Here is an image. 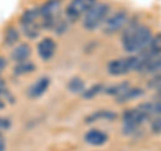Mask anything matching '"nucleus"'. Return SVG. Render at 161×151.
I'll list each match as a JSON object with an SVG mask.
<instances>
[{
  "mask_svg": "<svg viewBox=\"0 0 161 151\" xmlns=\"http://www.w3.org/2000/svg\"><path fill=\"white\" fill-rule=\"evenodd\" d=\"M152 36L153 35L149 27L144 24H130L124 29L121 42L125 51L129 54H136L147 47Z\"/></svg>",
  "mask_w": 161,
  "mask_h": 151,
  "instance_id": "obj_1",
  "label": "nucleus"
},
{
  "mask_svg": "<svg viewBox=\"0 0 161 151\" xmlns=\"http://www.w3.org/2000/svg\"><path fill=\"white\" fill-rule=\"evenodd\" d=\"M110 12V6L108 3H95L89 9V12L83 16V28L87 31H94L103 26L105 20L108 19Z\"/></svg>",
  "mask_w": 161,
  "mask_h": 151,
  "instance_id": "obj_2",
  "label": "nucleus"
},
{
  "mask_svg": "<svg viewBox=\"0 0 161 151\" xmlns=\"http://www.w3.org/2000/svg\"><path fill=\"white\" fill-rule=\"evenodd\" d=\"M60 0H47L42 7L39 8L40 19H42V27L54 29L55 24L59 20V11H60Z\"/></svg>",
  "mask_w": 161,
  "mask_h": 151,
  "instance_id": "obj_3",
  "label": "nucleus"
},
{
  "mask_svg": "<svg viewBox=\"0 0 161 151\" xmlns=\"http://www.w3.org/2000/svg\"><path fill=\"white\" fill-rule=\"evenodd\" d=\"M140 62L137 56H128V58H118L108 63V72L113 76H121L133 70L138 71Z\"/></svg>",
  "mask_w": 161,
  "mask_h": 151,
  "instance_id": "obj_4",
  "label": "nucleus"
},
{
  "mask_svg": "<svg viewBox=\"0 0 161 151\" xmlns=\"http://www.w3.org/2000/svg\"><path fill=\"white\" fill-rule=\"evenodd\" d=\"M97 3V0H71L66 7V18L69 22L75 23L78 20L85 16L89 9L92 8L94 4Z\"/></svg>",
  "mask_w": 161,
  "mask_h": 151,
  "instance_id": "obj_5",
  "label": "nucleus"
},
{
  "mask_svg": "<svg viewBox=\"0 0 161 151\" xmlns=\"http://www.w3.org/2000/svg\"><path fill=\"white\" fill-rule=\"evenodd\" d=\"M128 12L124 11V9H119V11L114 12L113 15L108 16V19L105 20L102 29H103V34L105 35H114L117 34L119 29H122L125 26L128 24Z\"/></svg>",
  "mask_w": 161,
  "mask_h": 151,
  "instance_id": "obj_6",
  "label": "nucleus"
},
{
  "mask_svg": "<svg viewBox=\"0 0 161 151\" xmlns=\"http://www.w3.org/2000/svg\"><path fill=\"white\" fill-rule=\"evenodd\" d=\"M158 55H161V34H157L156 36H152V39L149 40V43L147 44V47L140 51V55H137V59L140 62V67L142 66L145 62L157 58ZM138 67V70H140Z\"/></svg>",
  "mask_w": 161,
  "mask_h": 151,
  "instance_id": "obj_7",
  "label": "nucleus"
},
{
  "mask_svg": "<svg viewBox=\"0 0 161 151\" xmlns=\"http://www.w3.org/2000/svg\"><path fill=\"white\" fill-rule=\"evenodd\" d=\"M55 51H57V43L51 38H44L38 43V55L42 60H50Z\"/></svg>",
  "mask_w": 161,
  "mask_h": 151,
  "instance_id": "obj_8",
  "label": "nucleus"
},
{
  "mask_svg": "<svg viewBox=\"0 0 161 151\" xmlns=\"http://www.w3.org/2000/svg\"><path fill=\"white\" fill-rule=\"evenodd\" d=\"M48 86H50V79L48 78H46V76L39 78L36 82H34L31 87L28 88V98H31V99L40 98L48 90Z\"/></svg>",
  "mask_w": 161,
  "mask_h": 151,
  "instance_id": "obj_9",
  "label": "nucleus"
},
{
  "mask_svg": "<svg viewBox=\"0 0 161 151\" xmlns=\"http://www.w3.org/2000/svg\"><path fill=\"white\" fill-rule=\"evenodd\" d=\"M85 142L92 146H102L108 142V135L101 130H89L85 134Z\"/></svg>",
  "mask_w": 161,
  "mask_h": 151,
  "instance_id": "obj_10",
  "label": "nucleus"
},
{
  "mask_svg": "<svg viewBox=\"0 0 161 151\" xmlns=\"http://www.w3.org/2000/svg\"><path fill=\"white\" fill-rule=\"evenodd\" d=\"M144 95V90L141 87H130L125 91L122 95H119L118 98H115V102L117 103H128V102H132V100L137 99L140 96Z\"/></svg>",
  "mask_w": 161,
  "mask_h": 151,
  "instance_id": "obj_11",
  "label": "nucleus"
},
{
  "mask_svg": "<svg viewBox=\"0 0 161 151\" xmlns=\"http://www.w3.org/2000/svg\"><path fill=\"white\" fill-rule=\"evenodd\" d=\"M31 56V48H30L28 44H19L14 48V51L11 54V58L14 62H24V60H28V58Z\"/></svg>",
  "mask_w": 161,
  "mask_h": 151,
  "instance_id": "obj_12",
  "label": "nucleus"
},
{
  "mask_svg": "<svg viewBox=\"0 0 161 151\" xmlns=\"http://www.w3.org/2000/svg\"><path fill=\"white\" fill-rule=\"evenodd\" d=\"M138 71L141 72H147V74H158L161 72V55H158L157 58H153L145 62L142 66L140 67Z\"/></svg>",
  "mask_w": 161,
  "mask_h": 151,
  "instance_id": "obj_13",
  "label": "nucleus"
},
{
  "mask_svg": "<svg viewBox=\"0 0 161 151\" xmlns=\"http://www.w3.org/2000/svg\"><path fill=\"white\" fill-rule=\"evenodd\" d=\"M115 118H117V114L115 112L109 111V110H102V111L93 112L85 120H86L87 123H90V122H97V120H114Z\"/></svg>",
  "mask_w": 161,
  "mask_h": 151,
  "instance_id": "obj_14",
  "label": "nucleus"
},
{
  "mask_svg": "<svg viewBox=\"0 0 161 151\" xmlns=\"http://www.w3.org/2000/svg\"><path fill=\"white\" fill-rule=\"evenodd\" d=\"M32 71H35V64L32 62H30V60L19 62L14 67V74L18 75V76H23V75H27Z\"/></svg>",
  "mask_w": 161,
  "mask_h": 151,
  "instance_id": "obj_15",
  "label": "nucleus"
},
{
  "mask_svg": "<svg viewBox=\"0 0 161 151\" xmlns=\"http://www.w3.org/2000/svg\"><path fill=\"white\" fill-rule=\"evenodd\" d=\"M129 87H130V83H129V82H122V83H117V84L109 86V87H108V88H105L103 91L106 92L108 95H110V96L118 98L119 95H122Z\"/></svg>",
  "mask_w": 161,
  "mask_h": 151,
  "instance_id": "obj_16",
  "label": "nucleus"
},
{
  "mask_svg": "<svg viewBox=\"0 0 161 151\" xmlns=\"http://www.w3.org/2000/svg\"><path fill=\"white\" fill-rule=\"evenodd\" d=\"M23 27V32L28 39H35L39 36L40 34V28H42V23L40 22H35V23H30V24H24Z\"/></svg>",
  "mask_w": 161,
  "mask_h": 151,
  "instance_id": "obj_17",
  "label": "nucleus"
},
{
  "mask_svg": "<svg viewBox=\"0 0 161 151\" xmlns=\"http://www.w3.org/2000/svg\"><path fill=\"white\" fill-rule=\"evenodd\" d=\"M20 39V35H19V31L15 27L9 26L6 32H4V44L6 46H15Z\"/></svg>",
  "mask_w": 161,
  "mask_h": 151,
  "instance_id": "obj_18",
  "label": "nucleus"
},
{
  "mask_svg": "<svg viewBox=\"0 0 161 151\" xmlns=\"http://www.w3.org/2000/svg\"><path fill=\"white\" fill-rule=\"evenodd\" d=\"M39 18H40L39 9H26L22 13V16H20V24L24 26V24L35 23V22H38Z\"/></svg>",
  "mask_w": 161,
  "mask_h": 151,
  "instance_id": "obj_19",
  "label": "nucleus"
},
{
  "mask_svg": "<svg viewBox=\"0 0 161 151\" xmlns=\"http://www.w3.org/2000/svg\"><path fill=\"white\" fill-rule=\"evenodd\" d=\"M102 91H103V84H101V83L94 84L90 88L85 90V91L82 92V98L83 99H93V98H95L99 92H102Z\"/></svg>",
  "mask_w": 161,
  "mask_h": 151,
  "instance_id": "obj_20",
  "label": "nucleus"
},
{
  "mask_svg": "<svg viewBox=\"0 0 161 151\" xmlns=\"http://www.w3.org/2000/svg\"><path fill=\"white\" fill-rule=\"evenodd\" d=\"M67 87H69V90L71 92H77L78 94L80 91H85V83H83V80L79 79V78H73L69 82Z\"/></svg>",
  "mask_w": 161,
  "mask_h": 151,
  "instance_id": "obj_21",
  "label": "nucleus"
},
{
  "mask_svg": "<svg viewBox=\"0 0 161 151\" xmlns=\"http://www.w3.org/2000/svg\"><path fill=\"white\" fill-rule=\"evenodd\" d=\"M150 128H152V131L154 134H161V115H156V117H153Z\"/></svg>",
  "mask_w": 161,
  "mask_h": 151,
  "instance_id": "obj_22",
  "label": "nucleus"
},
{
  "mask_svg": "<svg viewBox=\"0 0 161 151\" xmlns=\"http://www.w3.org/2000/svg\"><path fill=\"white\" fill-rule=\"evenodd\" d=\"M12 122L9 118L6 117H0V131H7V130L11 128Z\"/></svg>",
  "mask_w": 161,
  "mask_h": 151,
  "instance_id": "obj_23",
  "label": "nucleus"
},
{
  "mask_svg": "<svg viewBox=\"0 0 161 151\" xmlns=\"http://www.w3.org/2000/svg\"><path fill=\"white\" fill-rule=\"evenodd\" d=\"M153 106H154L156 115H161V95H158V98L153 102Z\"/></svg>",
  "mask_w": 161,
  "mask_h": 151,
  "instance_id": "obj_24",
  "label": "nucleus"
},
{
  "mask_svg": "<svg viewBox=\"0 0 161 151\" xmlns=\"http://www.w3.org/2000/svg\"><path fill=\"white\" fill-rule=\"evenodd\" d=\"M3 95H8V90H7V84L0 78V98H2Z\"/></svg>",
  "mask_w": 161,
  "mask_h": 151,
  "instance_id": "obj_25",
  "label": "nucleus"
},
{
  "mask_svg": "<svg viewBox=\"0 0 161 151\" xmlns=\"http://www.w3.org/2000/svg\"><path fill=\"white\" fill-rule=\"evenodd\" d=\"M6 67H7V60H6V58L0 56V74H2L4 70H6Z\"/></svg>",
  "mask_w": 161,
  "mask_h": 151,
  "instance_id": "obj_26",
  "label": "nucleus"
},
{
  "mask_svg": "<svg viewBox=\"0 0 161 151\" xmlns=\"http://www.w3.org/2000/svg\"><path fill=\"white\" fill-rule=\"evenodd\" d=\"M6 150V140H4V137L0 133V151H4Z\"/></svg>",
  "mask_w": 161,
  "mask_h": 151,
  "instance_id": "obj_27",
  "label": "nucleus"
},
{
  "mask_svg": "<svg viewBox=\"0 0 161 151\" xmlns=\"http://www.w3.org/2000/svg\"><path fill=\"white\" fill-rule=\"evenodd\" d=\"M4 107H6V104H4V102L2 100V98H0V110H3Z\"/></svg>",
  "mask_w": 161,
  "mask_h": 151,
  "instance_id": "obj_28",
  "label": "nucleus"
},
{
  "mask_svg": "<svg viewBox=\"0 0 161 151\" xmlns=\"http://www.w3.org/2000/svg\"><path fill=\"white\" fill-rule=\"evenodd\" d=\"M157 92H158V95H161V84L158 86V88H157Z\"/></svg>",
  "mask_w": 161,
  "mask_h": 151,
  "instance_id": "obj_29",
  "label": "nucleus"
}]
</instances>
